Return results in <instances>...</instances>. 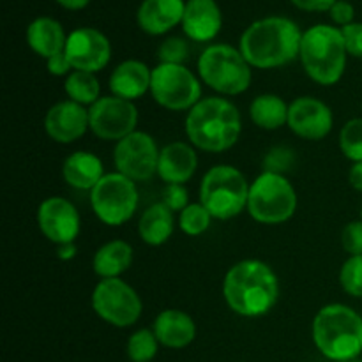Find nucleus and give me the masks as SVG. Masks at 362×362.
Wrapping results in <instances>:
<instances>
[{
    "mask_svg": "<svg viewBox=\"0 0 362 362\" xmlns=\"http://www.w3.org/2000/svg\"><path fill=\"white\" fill-rule=\"evenodd\" d=\"M279 279L274 269L257 258H246L228 269L223 279V297L230 310L244 318H260L279 300Z\"/></svg>",
    "mask_w": 362,
    "mask_h": 362,
    "instance_id": "f257e3e1",
    "label": "nucleus"
},
{
    "mask_svg": "<svg viewBox=\"0 0 362 362\" xmlns=\"http://www.w3.org/2000/svg\"><path fill=\"white\" fill-rule=\"evenodd\" d=\"M133 264V246L126 240H110L105 243L92 258V271L101 279L120 278L129 271Z\"/></svg>",
    "mask_w": 362,
    "mask_h": 362,
    "instance_id": "393cba45",
    "label": "nucleus"
},
{
    "mask_svg": "<svg viewBox=\"0 0 362 362\" xmlns=\"http://www.w3.org/2000/svg\"><path fill=\"white\" fill-rule=\"evenodd\" d=\"M175 230V216L163 202L145 209L138 221V235L148 246H163Z\"/></svg>",
    "mask_w": 362,
    "mask_h": 362,
    "instance_id": "a878e982",
    "label": "nucleus"
},
{
    "mask_svg": "<svg viewBox=\"0 0 362 362\" xmlns=\"http://www.w3.org/2000/svg\"><path fill=\"white\" fill-rule=\"evenodd\" d=\"M92 310L106 324L126 329L136 324L144 313L140 296L124 279H101L92 292Z\"/></svg>",
    "mask_w": 362,
    "mask_h": 362,
    "instance_id": "9b49d317",
    "label": "nucleus"
},
{
    "mask_svg": "<svg viewBox=\"0 0 362 362\" xmlns=\"http://www.w3.org/2000/svg\"><path fill=\"white\" fill-rule=\"evenodd\" d=\"M140 202L136 182L119 172L106 173L90 191V207L106 226H120L134 216Z\"/></svg>",
    "mask_w": 362,
    "mask_h": 362,
    "instance_id": "1a4fd4ad",
    "label": "nucleus"
},
{
    "mask_svg": "<svg viewBox=\"0 0 362 362\" xmlns=\"http://www.w3.org/2000/svg\"><path fill=\"white\" fill-rule=\"evenodd\" d=\"M290 105L278 94H260L251 101L250 117L257 127L276 131L288 124Z\"/></svg>",
    "mask_w": 362,
    "mask_h": 362,
    "instance_id": "bb28decb",
    "label": "nucleus"
},
{
    "mask_svg": "<svg viewBox=\"0 0 362 362\" xmlns=\"http://www.w3.org/2000/svg\"><path fill=\"white\" fill-rule=\"evenodd\" d=\"M159 345L172 350L189 346L197 338V324L187 313L180 310H163L152 324Z\"/></svg>",
    "mask_w": 362,
    "mask_h": 362,
    "instance_id": "4be33fe9",
    "label": "nucleus"
},
{
    "mask_svg": "<svg viewBox=\"0 0 362 362\" xmlns=\"http://www.w3.org/2000/svg\"><path fill=\"white\" fill-rule=\"evenodd\" d=\"M64 53L73 71L95 74L105 69L112 60V42L98 28L80 27L67 34Z\"/></svg>",
    "mask_w": 362,
    "mask_h": 362,
    "instance_id": "4468645a",
    "label": "nucleus"
},
{
    "mask_svg": "<svg viewBox=\"0 0 362 362\" xmlns=\"http://www.w3.org/2000/svg\"><path fill=\"white\" fill-rule=\"evenodd\" d=\"M341 246L349 257L362 255V219L346 223L341 232Z\"/></svg>",
    "mask_w": 362,
    "mask_h": 362,
    "instance_id": "72a5a7b5",
    "label": "nucleus"
},
{
    "mask_svg": "<svg viewBox=\"0 0 362 362\" xmlns=\"http://www.w3.org/2000/svg\"><path fill=\"white\" fill-rule=\"evenodd\" d=\"M90 131L105 141H120L136 131L138 108L133 101L106 95L88 108Z\"/></svg>",
    "mask_w": 362,
    "mask_h": 362,
    "instance_id": "ddd939ff",
    "label": "nucleus"
},
{
    "mask_svg": "<svg viewBox=\"0 0 362 362\" xmlns=\"http://www.w3.org/2000/svg\"><path fill=\"white\" fill-rule=\"evenodd\" d=\"M343 39H345L346 52L350 57L362 59V23L361 21H354V23L346 25L341 28Z\"/></svg>",
    "mask_w": 362,
    "mask_h": 362,
    "instance_id": "c9c22d12",
    "label": "nucleus"
},
{
    "mask_svg": "<svg viewBox=\"0 0 362 362\" xmlns=\"http://www.w3.org/2000/svg\"><path fill=\"white\" fill-rule=\"evenodd\" d=\"M329 14H331L332 23L339 28L346 27V25L356 21V7L349 0H336V4L331 7Z\"/></svg>",
    "mask_w": 362,
    "mask_h": 362,
    "instance_id": "e433bc0d",
    "label": "nucleus"
},
{
    "mask_svg": "<svg viewBox=\"0 0 362 362\" xmlns=\"http://www.w3.org/2000/svg\"><path fill=\"white\" fill-rule=\"evenodd\" d=\"M361 219H362V202H361Z\"/></svg>",
    "mask_w": 362,
    "mask_h": 362,
    "instance_id": "a18cd8bd",
    "label": "nucleus"
},
{
    "mask_svg": "<svg viewBox=\"0 0 362 362\" xmlns=\"http://www.w3.org/2000/svg\"><path fill=\"white\" fill-rule=\"evenodd\" d=\"M198 168L197 148L186 141H172L159 152L158 177L165 184H186Z\"/></svg>",
    "mask_w": 362,
    "mask_h": 362,
    "instance_id": "6ab92c4d",
    "label": "nucleus"
},
{
    "mask_svg": "<svg viewBox=\"0 0 362 362\" xmlns=\"http://www.w3.org/2000/svg\"><path fill=\"white\" fill-rule=\"evenodd\" d=\"M212 216L204 205L198 202V204H189L182 212L179 214V228L180 232H184L189 237H198L202 233H205L209 230L212 223Z\"/></svg>",
    "mask_w": 362,
    "mask_h": 362,
    "instance_id": "c756f323",
    "label": "nucleus"
},
{
    "mask_svg": "<svg viewBox=\"0 0 362 362\" xmlns=\"http://www.w3.org/2000/svg\"><path fill=\"white\" fill-rule=\"evenodd\" d=\"M186 0H144L136 11V23L145 34L165 35L182 23Z\"/></svg>",
    "mask_w": 362,
    "mask_h": 362,
    "instance_id": "aec40b11",
    "label": "nucleus"
},
{
    "mask_svg": "<svg viewBox=\"0 0 362 362\" xmlns=\"http://www.w3.org/2000/svg\"><path fill=\"white\" fill-rule=\"evenodd\" d=\"M198 76L202 83L226 98L244 94L251 87L253 67L239 48L218 42L202 52L198 59Z\"/></svg>",
    "mask_w": 362,
    "mask_h": 362,
    "instance_id": "423d86ee",
    "label": "nucleus"
},
{
    "mask_svg": "<svg viewBox=\"0 0 362 362\" xmlns=\"http://www.w3.org/2000/svg\"><path fill=\"white\" fill-rule=\"evenodd\" d=\"M339 285L350 297L362 299V255L346 258L339 269Z\"/></svg>",
    "mask_w": 362,
    "mask_h": 362,
    "instance_id": "2f4dec72",
    "label": "nucleus"
},
{
    "mask_svg": "<svg viewBox=\"0 0 362 362\" xmlns=\"http://www.w3.org/2000/svg\"><path fill=\"white\" fill-rule=\"evenodd\" d=\"M303 30L286 16H265L243 32L239 49L251 67L276 69L293 62L300 53Z\"/></svg>",
    "mask_w": 362,
    "mask_h": 362,
    "instance_id": "f03ea898",
    "label": "nucleus"
},
{
    "mask_svg": "<svg viewBox=\"0 0 362 362\" xmlns=\"http://www.w3.org/2000/svg\"><path fill=\"white\" fill-rule=\"evenodd\" d=\"M349 182L354 189L362 193V161L352 163V168L349 172Z\"/></svg>",
    "mask_w": 362,
    "mask_h": 362,
    "instance_id": "a19ab883",
    "label": "nucleus"
},
{
    "mask_svg": "<svg viewBox=\"0 0 362 362\" xmlns=\"http://www.w3.org/2000/svg\"><path fill=\"white\" fill-rule=\"evenodd\" d=\"M163 204L172 212H182L189 205V193L184 184H166L163 191Z\"/></svg>",
    "mask_w": 362,
    "mask_h": 362,
    "instance_id": "f704fd0d",
    "label": "nucleus"
},
{
    "mask_svg": "<svg viewBox=\"0 0 362 362\" xmlns=\"http://www.w3.org/2000/svg\"><path fill=\"white\" fill-rule=\"evenodd\" d=\"M64 92L67 99L78 103V105L90 108L94 103L101 99V85H99L98 76L87 71H71L64 81Z\"/></svg>",
    "mask_w": 362,
    "mask_h": 362,
    "instance_id": "cd10ccee",
    "label": "nucleus"
},
{
    "mask_svg": "<svg viewBox=\"0 0 362 362\" xmlns=\"http://www.w3.org/2000/svg\"><path fill=\"white\" fill-rule=\"evenodd\" d=\"M184 35L194 42H211L223 28L221 7L216 0H186L182 18Z\"/></svg>",
    "mask_w": 362,
    "mask_h": 362,
    "instance_id": "a211bd4d",
    "label": "nucleus"
},
{
    "mask_svg": "<svg viewBox=\"0 0 362 362\" xmlns=\"http://www.w3.org/2000/svg\"><path fill=\"white\" fill-rule=\"evenodd\" d=\"M158 352L159 341L152 329H138L127 339L126 354L131 362H151Z\"/></svg>",
    "mask_w": 362,
    "mask_h": 362,
    "instance_id": "c85d7f7f",
    "label": "nucleus"
},
{
    "mask_svg": "<svg viewBox=\"0 0 362 362\" xmlns=\"http://www.w3.org/2000/svg\"><path fill=\"white\" fill-rule=\"evenodd\" d=\"M46 69L52 76H67V74L73 71L69 60H67L66 53H59V55L52 57V59L46 60Z\"/></svg>",
    "mask_w": 362,
    "mask_h": 362,
    "instance_id": "58836bf2",
    "label": "nucleus"
},
{
    "mask_svg": "<svg viewBox=\"0 0 362 362\" xmlns=\"http://www.w3.org/2000/svg\"><path fill=\"white\" fill-rule=\"evenodd\" d=\"M151 81L152 69L147 64L136 59H127L112 71L108 87L112 95L134 103L151 92Z\"/></svg>",
    "mask_w": 362,
    "mask_h": 362,
    "instance_id": "412c9836",
    "label": "nucleus"
},
{
    "mask_svg": "<svg viewBox=\"0 0 362 362\" xmlns=\"http://www.w3.org/2000/svg\"><path fill=\"white\" fill-rule=\"evenodd\" d=\"M27 45L35 55L48 60L66 49L67 34L60 21L52 16H39L32 20L27 27Z\"/></svg>",
    "mask_w": 362,
    "mask_h": 362,
    "instance_id": "5701e85b",
    "label": "nucleus"
},
{
    "mask_svg": "<svg viewBox=\"0 0 362 362\" xmlns=\"http://www.w3.org/2000/svg\"><path fill=\"white\" fill-rule=\"evenodd\" d=\"M293 134L303 140L318 141L329 136L334 126V115L322 99L303 95L290 103L288 124Z\"/></svg>",
    "mask_w": 362,
    "mask_h": 362,
    "instance_id": "dca6fc26",
    "label": "nucleus"
},
{
    "mask_svg": "<svg viewBox=\"0 0 362 362\" xmlns=\"http://www.w3.org/2000/svg\"><path fill=\"white\" fill-rule=\"evenodd\" d=\"M349 362H362V359H359V357H357V359H354V361H349Z\"/></svg>",
    "mask_w": 362,
    "mask_h": 362,
    "instance_id": "c03bdc74",
    "label": "nucleus"
},
{
    "mask_svg": "<svg viewBox=\"0 0 362 362\" xmlns=\"http://www.w3.org/2000/svg\"><path fill=\"white\" fill-rule=\"evenodd\" d=\"M159 147L154 138L145 131H134L115 144L113 165L117 172L134 182H147L158 175Z\"/></svg>",
    "mask_w": 362,
    "mask_h": 362,
    "instance_id": "f8f14e48",
    "label": "nucleus"
},
{
    "mask_svg": "<svg viewBox=\"0 0 362 362\" xmlns=\"http://www.w3.org/2000/svg\"><path fill=\"white\" fill-rule=\"evenodd\" d=\"M186 136L194 148L204 152H225L243 134L239 108L223 95L204 98L187 112Z\"/></svg>",
    "mask_w": 362,
    "mask_h": 362,
    "instance_id": "7ed1b4c3",
    "label": "nucleus"
},
{
    "mask_svg": "<svg viewBox=\"0 0 362 362\" xmlns=\"http://www.w3.org/2000/svg\"><path fill=\"white\" fill-rule=\"evenodd\" d=\"M103 161L88 151H76L67 156L62 165V177L67 186L81 191H92L95 184L105 177Z\"/></svg>",
    "mask_w": 362,
    "mask_h": 362,
    "instance_id": "b1692460",
    "label": "nucleus"
},
{
    "mask_svg": "<svg viewBox=\"0 0 362 362\" xmlns=\"http://www.w3.org/2000/svg\"><path fill=\"white\" fill-rule=\"evenodd\" d=\"M361 110H362V103H361Z\"/></svg>",
    "mask_w": 362,
    "mask_h": 362,
    "instance_id": "49530a36",
    "label": "nucleus"
},
{
    "mask_svg": "<svg viewBox=\"0 0 362 362\" xmlns=\"http://www.w3.org/2000/svg\"><path fill=\"white\" fill-rule=\"evenodd\" d=\"M78 253V247L74 243H69V244H60V246H57V257L60 258V260L67 262V260H73L74 257H76Z\"/></svg>",
    "mask_w": 362,
    "mask_h": 362,
    "instance_id": "79ce46f5",
    "label": "nucleus"
},
{
    "mask_svg": "<svg viewBox=\"0 0 362 362\" xmlns=\"http://www.w3.org/2000/svg\"><path fill=\"white\" fill-rule=\"evenodd\" d=\"M311 336L329 361H354L362 354V317L346 304H327L315 315Z\"/></svg>",
    "mask_w": 362,
    "mask_h": 362,
    "instance_id": "20e7f679",
    "label": "nucleus"
},
{
    "mask_svg": "<svg viewBox=\"0 0 362 362\" xmlns=\"http://www.w3.org/2000/svg\"><path fill=\"white\" fill-rule=\"evenodd\" d=\"M159 64H184L189 57V46L182 37H166L158 49Z\"/></svg>",
    "mask_w": 362,
    "mask_h": 362,
    "instance_id": "473e14b6",
    "label": "nucleus"
},
{
    "mask_svg": "<svg viewBox=\"0 0 362 362\" xmlns=\"http://www.w3.org/2000/svg\"><path fill=\"white\" fill-rule=\"evenodd\" d=\"M37 226L49 243L69 244L80 235V212L67 198L49 197L37 207Z\"/></svg>",
    "mask_w": 362,
    "mask_h": 362,
    "instance_id": "2eb2a0df",
    "label": "nucleus"
},
{
    "mask_svg": "<svg viewBox=\"0 0 362 362\" xmlns=\"http://www.w3.org/2000/svg\"><path fill=\"white\" fill-rule=\"evenodd\" d=\"M290 2L297 9L306 11V13H325V11L329 13L336 0H290Z\"/></svg>",
    "mask_w": 362,
    "mask_h": 362,
    "instance_id": "ea45409f",
    "label": "nucleus"
},
{
    "mask_svg": "<svg viewBox=\"0 0 362 362\" xmlns=\"http://www.w3.org/2000/svg\"><path fill=\"white\" fill-rule=\"evenodd\" d=\"M292 163V152L288 148H272L271 152L265 158V172H276V173H283Z\"/></svg>",
    "mask_w": 362,
    "mask_h": 362,
    "instance_id": "4c0bfd02",
    "label": "nucleus"
},
{
    "mask_svg": "<svg viewBox=\"0 0 362 362\" xmlns=\"http://www.w3.org/2000/svg\"><path fill=\"white\" fill-rule=\"evenodd\" d=\"M151 94L161 108L189 112L202 101L200 76L184 64H158L152 69Z\"/></svg>",
    "mask_w": 362,
    "mask_h": 362,
    "instance_id": "9d476101",
    "label": "nucleus"
},
{
    "mask_svg": "<svg viewBox=\"0 0 362 362\" xmlns=\"http://www.w3.org/2000/svg\"><path fill=\"white\" fill-rule=\"evenodd\" d=\"M59 6H62L64 9H69V11H81L92 2V0H55Z\"/></svg>",
    "mask_w": 362,
    "mask_h": 362,
    "instance_id": "37998d69",
    "label": "nucleus"
},
{
    "mask_svg": "<svg viewBox=\"0 0 362 362\" xmlns=\"http://www.w3.org/2000/svg\"><path fill=\"white\" fill-rule=\"evenodd\" d=\"M250 187L244 173L232 165H216L205 172L200 184V204L214 219L237 218L247 209Z\"/></svg>",
    "mask_w": 362,
    "mask_h": 362,
    "instance_id": "0eeeda50",
    "label": "nucleus"
},
{
    "mask_svg": "<svg viewBox=\"0 0 362 362\" xmlns=\"http://www.w3.org/2000/svg\"><path fill=\"white\" fill-rule=\"evenodd\" d=\"M88 129V108L71 99L55 103L45 115L46 134L57 144H73L80 140Z\"/></svg>",
    "mask_w": 362,
    "mask_h": 362,
    "instance_id": "f3484780",
    "label": "nucleus"
},
{
    "mask_svg": "<svg viewBox=\"0 0 362 362\" xmlns=\"http://www.w3.org/2000/svg\"><path fill=\"white\" fill-rule=\"evenodd\" d=\"M297 191L283 173L262 172L251 182L247 209L251 218L262 225H281L296 216Z\"/></svg>",
    "mask_w": 362,
    "mask_h": 362,
    "instance_id": "6e6552de",
    "label": "nucleus"
},
{
    "mask_svg": "<svg viewBox=\"0 0 362 362\" xmlns=\"http://www.w3.org/2000/svg\"><path fill=\"white\" fill-rule=\"evenodd\" d=\"M299 59L304 73L315 83L324 87L338 83L345 74L349 59L341 28L336 25L318 23L304 30Z\"/></svg>",
    "mask_w": 362,
    "mask_h": 362,
    "instance_id": "39448f33",
    "label": "nucleus"
},
{
    "mask_svg": "<svg viewBox=\"0 0 362 362\" xmlns=\"http://www.w3.org/2000/svg\"><path fill=\"white\" fill-rule=\"evenodd\" d=\"M339 148L352 163L362 161V117L350 119L339 131Z\"/></svg>",
    "mask_w": 362,
    "mask_h": 362,
    "instance_id": "7c9ffc66",
    "label": "nucleus"
}]
</instances>
